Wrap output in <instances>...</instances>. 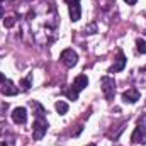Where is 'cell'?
Here are the masks:
<instances>
[{"instance_id":"obj_1","label":"cell","mask_w":146,"mask_h":146,"mask_svg":"<svg viewBox=\"0 0 146 146\" xmlns=\"http://www.w3.org/2000/svg\"><path fill=\"white\" fill-rule=\"evenodd\" d=\"M46 131H48V121L44 117H36L34 126H33V138L36 141L42 139V136L46 134Z\"/></svg>"},{"instance_id":"obj_2","label":"cell","mask_w":146,"mask_h":146,"mask_svg":"<svg viewBox=\"0 0 146 146\" xmlns=\"http://www.w3.org/2000/svg\"><path fill=\"white\" fill-rule=\"evenodd\" d=\"M60 60H61V63H63L65 66L72 68V66L76 65V61H78V54H76L73 49H65V51L60 54Z\"/></svg>"},{"instance_id":"obj_3","label":"cell","mask_w":146,"mask_h":146,"mask_svg":"<svg viewBox=\"0 0 146 146\" xmlns=\"http://www.w3.org/2000/svg\"><path fill=\"white\" fill-rule=\"evenodd\" d=\"M102 90H104V95L107 100L114 99V94H115V83L110 76H104L102 78Z\"/></svg>"},{"instance_id":"obj_4","label":"cell","mask_w":146,"mask_h":146,"mask_svg":"<svg viewBox=\"0 0 146 146\" xmlns=\"http://www.w3.org/2000/svg\"><path fill=\"white\" fill-rule=\"evenodd\" d=\"M12 121L15 124H26V121H27V110L24 109V107H15V109L12 110Z\"/></svg>"},{"instance_id":"obj_5","label":"cell","mask_w":146,"mask_h":146,"mask_svg":"<svg viewBox=\"0 0 146 146\" xmlns=\"http://www.w3.org/2000/svg\"><path fill=\"white\" fill-rule=\"evenodd\" d=\"M131 141L139 143V145H146V129L141 124L134 129V133H133V136H131Z\"/></svg>"},{"instance_id":"obj_6","label":"cell","mask_w":146,"mask_h":146,"mask_svg":"<svg viewBox=\"0 0 146 146\" xmlns=\"http://www.w3.org/2000/svg\"><path fill=\"white\" fill-rule=\"evenodd\" d=\"M122 100L124 102H129V104H134V102H138L139 100V90L138 88H127L124 94H122Z\"/></svg>"},{"instance_id":"obj_7","label":"cell","mask_w":146,"mask_h":146,"mask_svg":"<svg viewBox=\"0 0 146 146\" xmlns=\"http://www.w3.org/2000/svg\"><path fill=\"white\" fill-rule=\"evenodd\" d=\"M124 66H126V56L119 51V54H117V60H115V65L112 66L109 70V73H117V72H122L124 70Z\"/></svg>"},{"instance_id":"obj_8","label":"cell","mask_w":146,"mask_h":146,"mask_svg":"<svg viewBox=\"0 0 146 146\" xmlns=\"http://www.w3.org/2000/svg\"><path fill=\"white\" fill-rule=\"evenodd\" d=\"M87 85H88V78H87L85 75H78V76L73 80V88H75L76 92H82Z\"/></svg>"},{"instance_id":"obj_9","label":"cell","mask_w":146,"mask_h":146,"mask_svg":"<svg viewBox=\"0 0 146 146\" xmlns=\"http://www.w3.org/2000/svg\"><path fill=\"white\" fill-rule=\"evenodd\" d=\"M17 92H19V88L12 82H9V80L3 82V87H2V94L3 95H17Z\"/></svg>"},{"instance_id":"obj_10","label":"cell","mask_w":146,"mask_h":146,"mask_svg":"<svg viewBox=\"0 0 146 146\" xmlns=\"http://www.w3.org/2000/svg\"><path fill=\"white\" fill-rule=\"evenodd\" d=\"M70 17H72V21H80V17H82V9H80V5L78 3H72L70 5Z\"/></svg>"},{"instance_id":"obj_11","label":"cell","mask_w":146,"mask_h":146,"mask_svg":"<svg viewBox=\"0 0 146 146\" xmlns=\"http://www.w3.org/2000/svg\"><path fill=\"white\" fill-rule=\"evenodd\" d=\"M54 107H56V110H58V114H61V115L68 112V104H66L65 100H58Z\"/></svg>"},{"instance_id":"obj_12","label":"cell","mask_w":146,"mask_h":146,"mask_svg":"<svg viewBox=\"0 0 146 146\" xmlns=\"http://www.w3.org/2000/svg\"><path fill=\"white\" fill-rule=\"evenodd\" d=\"M136 48H138V51L141 54H145L146 53V41L145 39H136Z\"/></svg>"},{"instance_id":"obj_13","label":"cell","mask_w":146,"mask_h":146,"mask_svg":"<svg viewBox=\"0 0 146 146\" xmlns=\"http://www.w3.org/2000/svg\"><path fill=\"white\" fill-rule=\"evenodd\" d=\"M33 106L36 107V117H44V109H42V106L41 104H37V102H33Z\"/></svg>"},{"instance_id":"obj_14","label":"cell","mask_w":146,"mask_h":146,"mask_svg":"<svg viewBox=\"0 0 146 146\" xmlns=\"http://www.w3.org/2000/svg\"><path fill=\"white\" fill-rule=\"evenodd\" d=\"M66 95H68V99H70V100H76V99H78V92H76L73 87L70 88V90H66Z\"/></svg>"},{"instance_id":"obj_15","label":"cell","mask_w":146,"mask_h":146,"mask_svg":"<svg viewBox=\"0 0 146 146\" xmlns=\"http://www.w3.org/2000/svg\"><path fill=\"white\" fill-rule=\"evenodd\" d=\"M21 87H22V90H24V92H26V90H29V87H31V76L24 78V80L21 82Z\"/></svg>"},{"instance_id":"obj_16","label":"cell","mask_w":146,"mask_h":146,"mask_svg":"<svg viewBox=\"0 0 146 146\" xmlns=\"http://www.w3.org/2000/svg\"><path fill=\"white\" fill-rule=\"evenodd\" d=\"M15 24V17H7L5 19V27H12Z\"/></svg>"},{"instance_id":"obj_17","label":"cell","mask_w":146,"mask_h":146,"mask_svg":"<svg viewBox=\"0 0 146 146\" xmlns=\"http://www.w3.org/2000/svg\"><path fill=\"white\" fill-rule=\"evenodd\" d=\"M85 31H88V34H94L97 31V27H95V24H90L88 27H85Z\"/></svg>"},{"instance_id":"obj_18","label":"cell","mask_w":146,"mask_h":146,"mask_svg":"<svg viewBox=\"0 0 146 146\" xmlns=\"http://www.w3.org/2000/svg\"><path fill=\"white\" fill-rule=\"evenodd\" d=\"M124 2H126V3H127V5H134V3H136V2H138V0H124Z\"/></svg>"},{"instance_id":"obj_19","label":"cell","mask_w":146,"mask_h":146,"mask_svg":"<svg viewBox=\"0 0 146 146\" xmlns=\"http://www.w3.org/2000/svg\"><path fill=\"white\" fill-rule=\"evenodd\" d=\"M65 2H66V3H70V5H72V3H78V2H80V0H65Z\"/></svg>"},{"instance_id":"obj_20","label":"cell","mask_w":146,"mask_h":146,"mask_svg":"<svg viewBox=\"0 0 146 146\" xmlns=\"http://www.w3.org/2000/svg\"><path fill=\"white\" fill-rule=\"evenodd\" d=\"M5 82V75L3 73H0V83H3Z\"/></svg>"},{"instance_id":"obj_21","label":"cell","mask_w":146,"mask_h":146,"mask_svg":"<svg viewBox=\"0 0 146 146\" xmlns=\"http://www.w3.org/2000/svg\"><path fill=\"white\" fill-rule=\"evenodd\" d=\"M2 15H3V9H2V5H0V19H2Z\"/></svg>"},{"instance_id":"obj_22","label":"cell","mask_w":146,"mask_h":146,"mask_svg":"<svg viewBox=\"0 0 146 146\" xmlns=\"http://www.w3.org/2000/svg\"><path fill=\"white\" fill-rule=\"evenodd\" d=\"M87 146H95V145H87Z\"/></svg>"},{"instance_id":"obj_23","label":"cell","mask_w":146,"mask_h":146,"mask_svg":"<svg viewBox=\"0 0 146 146\" xmlns=\"http://www.w3.org/2000/svg\"><path fill=\"white\" fill-rule=\"evenodd\" d=\"M2 2H5V0H0V3H2Z\"/></svg>"}]
</instances>
